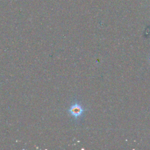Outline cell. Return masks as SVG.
I'll use <instances>...</instances> for the list:
<instances>
[{"instance_id": "obj_1", "label": "cell", "mask_w": 150, "mask_h": 150, "mask_svg": "<svg viewBox=\"0 0 150 150\" xmlns=\"http://www.w3.org/2000/svg\"><path fill=\"white\" fill-rule=\"evenodd\" d=\"M69 111L72 116L74 117L75 118H77L81 115V114L83 113V109L82 108L80 105L76 103L73 104L70 107Z\"/></svg>"}]
</instances>
